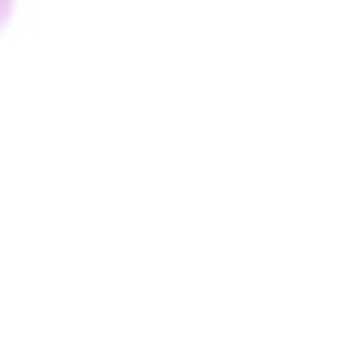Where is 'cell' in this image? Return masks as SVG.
Here are the masks:
<instances>
[]
</instances>
